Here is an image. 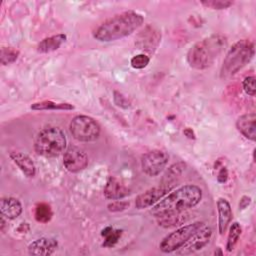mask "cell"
<instances>
[{
	"label": "cell",
	"mask_w": 256,
	"mask_h": 256,
	"mask_svg": "<svg viewBox=\"0 0 256 256\" xmlns=\"http://www.w3.org/2000/svg\"><path fill=\"white\" fill-rule=\"evenodd\" d=\"M184 134H185L187 137H189V138H195V137H194V133H193V131H192L190 128H187V129L184 131Z\"/></svg>",
	"instance_id": "obj_33"
},
{
	"label": "cell",
	"mask_w": 256,
	"mask_h": 256,
	"mask_svg": "<svg viewBox=\"0 0 256 256\" xmlns=\"http://www.w3.org/2000/svg\"><path fill=\"white\" fill-rule=\"evenodd\" d=\"M122 230L119 229H113L111 226L105 227L101 231V236L104 237L103 246L104 247H113L122 236Z\"/></svg>",
	"instance_id": "obj_22"
},
{
	"label": "cell",
	"mask_w": 256,
	"mask_h": 256,
	"mask_svg": "<svg viewBox=\"0 0 256 256\" xmlns=\"http://www.w3.org/2000/svg\"><path fill=\"white\" fill-rule=\"evenodd\" d=\"M63 164L69 172H80L87 167L88 156L83 149L71 145L64 152Z\"/></svg>",
	"instance_id": "obj_10"
},
{
	"label": "cell",
	"mask_w": 256,
	"mask_h": 256,
	"mask_svg": "<svg viewBox=\"0 0 256 256\" xmlns=\"http://www.w3.org/2000/svg\"><path fill=\"white\" fill-rule=\"evenodd\" d=\"M11 160L18 166L22 173L27 177H33L36 173V167L32 159L22 152H11L9 154Z\"/></svg>",
	"instance_id": "obj_18"
},
{
	"label": "cell",
	"mask_w": 256,
	"mask_h": 256,
	"mask_svg": "<svg viewBox=\"0 0 256 256\" xmlns=\"http://www.w3.org/2000/svg\"><path fill=\"white\" fill-rule=\"evenodd\" d=\"M217 212H218V231L222 235L226 231L232 219L231 206L225 198H218Z\"/></svg>",
	"instance_id": "obj_17"
},
{
	"label": "cell",
	"mask_w": 256,
	"mask_h": 256,
	"mask_svg": "<svg viewBox=\"0 0 256 256\" xmlns=\"http://www.w3.org/2000/svg\"><path fill=\"white\" fill-rule=\"evenodd\" d=\"M211 236L212 229L206 225H203L178 250H176V253L180 255L193 254L205 247L209 243Z\"/></svg>",
	"instance_id": "obj_9"
},
{
	"label": "cell",
	"mask_w": 256,
	"mask_h": 256,
	"mask_svg": "<svg viewBox=\"0 0 256 256\" xmlns=\"http://www.w3.org/2000/svg\"><path fill=\"white\" fill-rule=\"evenodd\" d=\"M228 179V170L226 167H221L217 175V181L219 183H225Z\"/></svg>",
	"instance_id": "obj_31"
},
{
	"label": "cell",
	"mask_w": 256,
	"mask_h": 256,
	"mask_svg": "<svg viewBox=\"0 0 256 256\" xmlns=\"http://www.w3.org/2000/svg\"><path fill=\"white\" fill-rule=\"evenodd\" d=\"M202 199V190L197 185L187 184L177 188L162 198L150 210L151 214L157 218L163 215L187 211L196 206Z\"/></svg>",
	"instance_id": "obj_2"
},
{
	"label": "cell",
	"mask_w": 256,
	"mask_h": 256,
	"mask_svg": "<svg viewBox=\"0 0 256 256\" xmlns=\"http://www.w3.org/2000/svg\"><path fill=\"white\" fill-rule=\"evenodd\" d=\"M34 215H35V219L38 222L47 223L51 220V218L53 216V212H52V209L49 204L42 202V203H39L36 205Z\"/></svg>",
	"instance_id": "obj_24"
},
{
	"label": "cell",
	"mask_w": 256,
	"mask_h": 256,
	"mask_svg": "<svg viewBox=\"0 0 256 256\" xmlns=\"http://www.w3.org/2000/svg\"><path fill=\"white\" fill-rule=\"evenodd\" d=\"M161 39V34L152 26H147L138 35L136 45L138 49L153 53L157 48Z\"/></svg>",
	"instance_id": "obj_12"
},
{
	"label": "cell",
	"mask_w": 256,
	"mask_h": 256,
	"mask_svg": "<svg viewBox=\"0 0 256 256\" xmlns=\"http://www.w3.org/2000/svg\"><path fill=\"white\" fill-rule=\"evenodd\" d=\"M168 160L169 155L163 150L154 149L148 151L143 154L141 158L142 171L148 176H157L164 170L165 166L168 163Z\"/></svg>",
	"instance_id": "obj_8"
},
{
	"label": "cell",
	"mask_w": 256,
	"mask_h": 256,
	"mask_svg": "<svg viewBox=\"0 0 256 256\" xmlns=\"http://www.w3.org/2000/svg\"><path fill=\"white\" fill-rule=\"evenodd\" d=\"M242 87L245 93L249 96H255L256 94V87H255V77L254 76H247L244 78L242 82Z\"/></svg>",
	"instance_id": "obj_28"
},
{
	"label": "cell",
	"mask_w": 256,
	"mask_h": 256,
	"mask_svg": "<svg viewBox=\"0 0 256 256\" xmlns=\"http://www.w3.org/2000/svg\"><path fill=\"white\" fill-rule=\"evenodd\" d=\"M57 246L58 242L56 239L49 237H41L29 244L28 253L30 255L49 256L56 251Z\"/></svg>",
	"instance_id": "obj_13"
},
{
	"label": "cell",
	"mask_w": 256,
	"mask_h": 256,
	"mask_svg": "<svg viewBox=\"0 0 256 256\" xmlns=\"http://www.w3.org/2000/svg\"><path fill=\"white\" fill-rule=\"evenodd\" d=\"M188 219H189V214L187 213V211L167 214V215H163L156 218L158 225L164 228H170V227L181 225L184 222H186Z\"/></svg>",
	"instance_id": "obj_20"
},
{
	"label": "cell",
	"mask_w": 256,
	"mask_h": 256,
	"mask_svg": "<svg viewBox=\"0 0 256 256\" xmlns=\"http://www.w3.org/2000/svg\"><path fill=\"white\" fill-rule=\"evenodd\" d=\"M201 4L208 8L221 10V9H226L230 7L233 4V2L228 0H206V1H201Z\"/></svg>",
	"instance_id": "obj_26"
},
{
	"label": "cell",
	"mask_w": 256,
	"mask_h": 256,
	"mask_svg": "<svg viewBox=\"0 0 256 256\" xmlns=\"http://www.w3.org/2000/svg\"><path fill=\"white\" fill-rule=\"evenodd\" d=\"M237 130L247 139L256 140V114L254 112L241 115L236 121Z\"/></svg>",
	"instance_id": "obj_14"
},
{
	"label": "cell",
	"mask_w": 256,
	"mask_h": 256,
	"mask_svg": "<svg viewBox=\"0 0 256 256\" xmlns=\"http://www.w3.org/2000/svg\"><path fill=\"white\" fill-rule=\"evenodd\" d=\"M149 56H147L146 54H138L131 58L130 64L134 69H143L149 64Z\"/></svg>",
	"instance_id": "obj_27"
},
{
	"label": "cell",
	"mask_w": 256,
	"mask_h": 256,
	"mask_svg": "<svg viewBox=\"0 0 256 256\" xmlns=\"http://www.w3.org/2000/svg\"><path fill=\"white\" fill-rule=\"evenodd\" d=\"M19 51L12 47H2L0 52V60L2 65H8L17 60Z\"/></svg>",
	"instance_id": "obj_25"
},
{
	"label": "cell",
	"mask_w": 256,
	"mask_h": 256,
	"mask_svg": "<svg viewBox=\"0 0 256 256\" xmlns=\"http://www.w3.org/2000/svg\"><path fill=\"white\" fill-rule=\"evenodd\" d=\"M250 203H251V198L249 196H246V195L242 196L239 201V209L241 210L245 209L247 206H249Z\"/></svg>",
	"instance_id": "obj_32"
},
{
	"label": "cell",
	"mask_w": 256,
	"mask_h": 256,
	"mask_svg": "<svg viewBox=\"0 0 256 256\" xmlns=\"http://www.w3.org/2000/svg\"><path fill=\"white\" fill-rule=\"evenodd\" d=\"M69 130L73 138L80 142L94 141L100 134L99 124L86 115L75 116L69 124Z\"/></svg>",
	"instance_id": "obj_6"
},
{
	"label": "cell",
	"mask_w": 256,
	"mask_h": 256,
	"mask_svg": "<svg viewBox=\"0 0 256 256\" xmlns=\"http://www.w3.org/2000/svg\"><path fill=\"white\" fill-rule=\"evenodd\" d=\"M128 206H129V202L122 201V200L119 199V200H115L114 202L108 204L107 208L110 212H118V211L125 210Z\"/></svg>",
	"instance_id": "obj_29"
},
{
	"label": "cell",
	"mask_w": 256,
	"mask_h": 256,
	"mask_svg": "<svg viewBox=\"0 0 256 256\" xmlns=\"http://www.w3.org/2000/svg\"><path fill=\"white\" fill-rule=\"evenodd\" d=\"M67 36L65 34H56L41 40L37 45V51L39 53H49L60 48V46L66 41Z\"/></svg>",
	"instance_id": "obj_19"
},
{
	"label": "cell",
	"mask_w": 256,
	"mask_h": 256,
	"mask_svg": "<svg viewBox=\"0 0 256 256\" xmlns=\"http://www.w3.org/2000/svg\"><path fill=\"white\" fill-rule=\"evenodd\" d=\"M227 45L226 37L214 34L196 42L187 53V62L192 68L202 70L210 67Z\"/></svg>",
	"instance_id": "obj_3"
},
{
	"label": "cell",
	"mask_w": 256,
	"mask_h": 256,
	"mask_svg": "<svg viewBox=\"0 0 256 256\" xmlns=\"http://www.w3.org/2000/svg\"><path fill=\"white\" fill-rule=\"evenodd\" d=\"M203 225H205L204 222L197 221L181 226L162 239L159 244L160 250L164 253H171L178 250Z\"/></svg>",
	"instance_id": "obj_7"
},
{
	"label": "cell",
	"mask_w": 256,
	"mask_h": 256,
	"mask_svg": "<svg viewBox=\"0 0 256 256\" xmlns=\"http://www.w3.org/2000/svg\"><path fill=\"white\" fill-rule=\"evenodd\" d=\"M255 53L254 44L248 39L237 41L228 50L221 69L220 77L223 80H228L236 75L244 66H246L253 58Z\"/></svg>",
	"instance_id": "obj_4"
},
{
	"label": "cell",
	"mask_w": 256,
	"mask_h": 256,
	"mask_svg": "<svg viewBox=\"0 0 256 256\" xmlns=\"http://www.w3.org/2000/svg\"><path fill=\"white\" fill-rule=\"evenodd\" d=\"M144 18L135 11L116 14L102 22L94 31L93 37L100 42H111L124 38L142 26Z\"/></svg>",
	"instance_id": "obj_1"
},
{
	"label": "cell",
	"mask_w": 256,
	"mask_h": 256,
	"mask_svg": "<svg viewBox=\"0 0 256 256\" xmlns=\"http://www.w3.org/2000/svg\"><path fill=\"white\" fill-rule=\"evenodd\" d=\"M32 110H73L74 106L69 103H56L53 101L36 102L30 107Z\"/></svg>",
	"instance_id": "obj_21"
},
{
	"label": "cell",
	"mask_w": 256,
	"mask_h": 256,
	"mask_svg": "<svg viewBox=\"0 0 256 256\" xmlns=\"http://www.w3.org/2000/svg\"><path fill=\"white\" fill-rule=\"evenodd\" d=\"M169 191H171V189L162 184H160L159 186L150 188L136 197L135 207L137 209H144V208L151 207L156 203H158Z\"/></svg>",
	"instance_id": "obj_11"
},
{
	"label": "cell",
	"mask_w": 256,
	"mask_h": 256,
	"mask_svg": "<svg viewBox=\"0 0 256 256\" xmlns=\"http://www.w3.org/2000/svg\"><path fill=\"white\" fill-rule=\"evenodd\" d=\"M66 148V136L62 129L56 126L43 128L36 136L34 149L38 155L44 157H56Z\"/></svg>",
	"instance_id": "obj_5"
},
{
	"label": "cell",
	"mask_w": 256,
	"mask_h": 256,
	"mask_svg": "<svg viewBox=\"0 0 256 256\" xmlns=\"http://www.w3.org/2000/svg\"><path fill=\"white\" fill-rule=\"evenodd\" d=\"M114 102L117 106H120V107H123V108H128L130 106L128 100L122 94H120L117 91L114 92Z\"/></svg>",
	"instance_id": "obj_30"
},
{
	"label": "cell",
	"mask_w": 256,
	"mask_h": 256,
	"mask_svg": "<svg viewBox=\"0 0 256 256\" xmlns=\"http://www.w3.org/2000/svg\"><path fill=\"white\" fill-rule=\"evenodd\" d=\"M241 232H242V229H241L240 224L238 222H233L230 226L228 238H227V242H226V250L228 252H231L234 249V247L236 246V244L239 240V237L241 235Z\"/></svg>",
	"instance_id": "obj_23"
},
{
	"label": "cell",
	"mask_w": 256,
	"mask_h": 256,
	"mask_svg": "<svg viewBox=\"0 0 256 256\" xmlns=\"http://www.w3.org/2000/svg\"><path fill=\"white\" fill-rule=\"evenodd\" d=\"M0 211L1 215L6 219L13 220L18 218L22 213V204L14 197H5L1 199Z\"/></svg>",
	"instance_id": "obj_16"
},
{
	"label": "cell",
	"mask_w": 256,
	"mask_h": 256,
	"mask_svg": "<svg viewBox=\"0 0 256 256\" xmlns=\"http://www.w3.org/2000/svg\"><path fill=\"white\" fill-rule=\"evenodd\" d=\"M106 198L111 200H119L129 195V189L115 176H110L106 182L103 191Z\"/></svg>",
	"instance_id": "obj_15"
}]
</instances>
